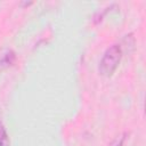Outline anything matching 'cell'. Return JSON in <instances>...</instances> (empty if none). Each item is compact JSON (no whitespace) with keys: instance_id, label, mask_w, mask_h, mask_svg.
<instances>
[{"instance_id":"1","label":"cell","mask_w":146,"mask_h":146,"mask_svg":"<svg viewBox=\"0 0 146 146\" xmlns=\"http://www.w3.org/2000/svg\"><path fill=\"white\" fill-rule=\"evenodd\" d=\"M122 58V46L115 43L106 49L100 62H99V73L104 76H111L117 68Z\"/></svg>"},{"instance_id":"2","label":"cell","mask_w":146,"mask_h":146,"mask_svg":"<svg viewBox=\"0 0 146 146\" xmlns=\"http://www.w3.org/2000/svg\"><path fill=\"white\" fill-rule=\"evenodd\" d=\"M16 60V54L11 49H3L0 51V71L10 67Z\"/></svg>"},{"instance_id":"3","label":"cell","mask_w":146,"mask_h":146,"mask_svg":"<svg viewBox=\"0 0 146 146\" xmlns=\"http://www.w3.org/2000/svg\"><path fill=\"white\" fill-rule=\"evenodd\" d=\"M9 145H10L9 136H8L3 124L0 122V146H9Z\"/></svg>"},{"instance_id":"4","label":"cell","mask_w":146,"mask_h":146,"mask_svg":"<svg viewBox=\"0 0 146 146\" xmlns=\"http://www.w3.org/2000/svg\"><path fill=\"white\" fill-rule=\"evenodd\" d=\"M123 141H124V137H123V136H120V137H117V138L111 144V146H123Z\"/></svg>"}]
</instances>
